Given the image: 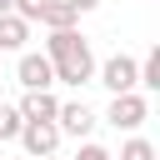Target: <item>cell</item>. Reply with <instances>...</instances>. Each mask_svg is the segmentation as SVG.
<instances>
[{
    "label": "cell",
    "mask_w": 160,
    "mask_h": 160,
    "mask_svg": "<svg viewBox=\"0 0 160 160\" xmlns=\"http://www.w3.org/2000/svg\"><path fill=\"white\" fill-rule=\"evenodd\" d=\"M45 60L55 65V80L60 85H90L95 80V55H90V40L75 30V25H65V30H50V40H45Z\"/></svg>",
    "instance_id": "cell-1"
},
{
    "label": "cell",
    "mask_w": 160,
    "mask_h": 160,
    "mask_svg": "<svg viewBox=\"0 0 160 160\" xmlns=\"http://www.w3.org/2000/svg\"><path fill=\"white\" fill-rule=\"evenodd\" d=\"M105 120H110L115 130H140V125L150 120V100H145L140 90H125V95H115V100H110Z\"/></svg>",
    "instance_id": "cell-2"
},
{
    "label": "cell",
    "mask_w": 160,
    "mask_h": 160,
    "mask_svg": "<svg viewBox=\"0 0 160 160\" xmlns=\"http://www.w3.org/2000/svg\"><path fill=\"white\" fill-rule=\"evenodd\" d=\"M15 140L25 145L30 160H40V155H55V150H60V125H55V120H25Z\"/></svg>",
    "instance_id": "cell-3"
},
{
    "label": "cell",
    "mask_w": 160,
    "mask_h": 160,
    "mask_svg": "<svg viewBox=\"0 0 160 160\" xmlns=\"http://www.w3.org/2000/svg\"><path fill=\"white\" fill-rule=\"evenodd\" d=\"M95 75H100V85L110 90V95H125V90H135V60L130 55H110L105 65H95Z\"/></svg>",
    "instance_id": "cell-4"
},
{
    "label": "cell",
    "mask_w": 160,
    "mask_h": 160,
    "mask_svg": "<svg viewBox=\"0 0 160 160\" xmlns=\"http://www.w3.org/2000/svg\"><path fill=\"white\" fill-rule=\"evenodd\" d=\"M15 75H20V85H25V90H50V85H55V65H50L45 55H35V50H25V55H20Z\"/></svg>",
    "instance_id": "cell-5"
},
{
    "label": "cell",
    "mask_w": 160,
    "mask_h": 160,
    "mask_svg": "<svg viewBox=\"0 0 160 160\" xmlns=\"http://www.w3.org/2000/svg\"><path fill=\"white\" fill-rule=\"evenodd\" d=\"M55 125H60V135L85 140V135L95 130V110H90L85 100H70V105H60V110H55Z\"/></svg>",
    "instance_id": "cell-6"
},
{
    "label": "cell",
    "mask_w": 160,
    "mask_h": 160,
    "mask_svg": "<svg viewBox=\"0 0 160 160\" xmlns=\"http://www.w3.org/2000/svg\"><path fill=\"white\" fill-rule=\"evenodd\" d=\"M15 110H20V120H55V110H60V100H55L50 90H25Z\"/></svg>",
    "instance_id": "cell-7"
},
{
    "label": "cell",
    "mask_w": 160,
    "mask_h": 160,
    "mask_svg": "<svg viewBox=\"0 0 160 160\" xmlns=\"http://www.w3.org/2000/svg\"><path fill=\"white\" fill-rule=\"evenodd\" d=\"M25 40H30V20H20L15 10L0 15V55L5 50H25Z\"/></svg>",
    "instance_id": "cell-8"
},
{
    "label": "cell",
    "mask_w": 160,
    "mask_h": 160,
    "mask_svg": "<svg viewBox=\"0 0 160 160\" xmlns=\"http://www.w3.org/2000/svg\"><path fill=\"white\" fill-rule=\"evenodd\" d=\"M80 15L65 5V0H45V10H40V20L35 25H45V30H65V25H75Z\"/></svg>",
    "instance_id": "cell-9"
},
{
    "label": "cell",
    "mask_w": 160,
    "mask_h": 160,
    "mask_svg": "<svg viewBox=\"0 0 160 160\" xmlns=\"http://www.w3.org/2000/svg\"><path fill=\"white\" fill-rule=\"evenodd\" d=\"M135 75H140L135 90H160V45H150V55L135 65Z\"/></svg>",
    "instance_id": "cell-10"
},
{
    "label": "cell",
    "mask_w": 160,
    "mask_h": 160,
    "mask_svg": "<svg viewBox=\"0 0 160 160\" xmlns=\"http://www.w3.org/2000/svg\"><path fill=\"white\" fill-rule=\"evenodd\" d=\"M20 125H25V120H20V110H15V105H0V140H15V135H20Z\"/></svg>",
    "instance_id": "cell-11"
},
{
    "label": "cell",
    "mask_w": 160,
    "mask_h": 160,
    "mask_svg": "<svg viewBox=\"0 0 160 160\" xmlns=\"http://www.w3.org/2000/svg\"><path fill=\"white\" fill-rule=\"evenodd\" d=\"M120 160H155V145L135 135V140H125V145H120Z\"/></svg>",
    "instance_id": "cell-12"
},
{
    "label": "cell",
    "mask_w": 160,
    "mask_h": 160,
    "mask_svg": "<svg viewBox=\"0 0 160 160\" xmlns=\"http://www.w3.org/2000/svg\"><path fill=\"white\" fill-rule=\"evenodd\" d=\"M75 160H115L105 145H95V140H80V150H75Z\"/></svg>",
    "instance_id": "cell-13"
},
{
    "label": "cell",
    "mask_w": 160,
    "mask_h": 160,
    "mask_svg": "<svg viewBox=\"0 0 160 160\" xmlns=\"http://www.w3.org/2000/svg\"><path fill=\"white\" fill-rule=\"evenodd\" d=\"M40 10H45V0H15V15H20V20H30V25L40 20Z\"/></svg>",
    "instance_id": "cell-14"
},
{
    "label": "cell",
    "mask_w": 160,
    "mask_h": 160,
    "mask_svg": "<svg viewBox=\"0 0 160 160\" xmlns=\"http://www.w3.org/2000/svg\"><path fill=\"white\" fill-rule=\"evenodd\" d=\"M65 5H70V10H75V15H85V10H95V5H100V0H65Z\"/></svg>",
    "instance_id": "cell-15"
},
{
    "label": "cell",
    "mask_w": 160,
    "mask_h": 160,
    "mask_svg": "<svg viewBox=\"0 0 160 160\" xmlns=\"http://www.w3.org/2000/svg\"><path fill=\"white\" fill-rule=\"evenodd\" d=\"M10 10H15V0H0V15H10Z\"/></svg>",
    "instance_id": "cell-16"
},
{
    "label": "cell",
    "mask_w": 160,
    "mask_h": 160,
    "mask_svg": "<svg viewBox=\"0 0 160 160\" xmlns=\"http://www.w3.org/2000/svg\"><path fill=\"white\" fill-rule=\"evenodd\" d=\"M40 160H60V155H40Z\"/></svg>",
    "instance_id": "cell-17"
},
{
    "label": "cell",
    "mask_w": 160,
    "mask_h": 160,
    "mask_svg": "<svg viewBox=\"0 0 160 160\" xmlns=\"http://www.w3.org/2000/svg\"><path fill=\"white\" fill-rule=\"evenodd\" d=\"M0 160H5V155H0Z\"/></svg>",
    "instance_id": "cell-18"
}]
</instances>
